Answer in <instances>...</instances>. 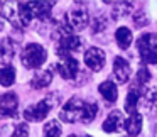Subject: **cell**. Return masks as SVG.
<instances>
[{
  "label": "cell",
  "instance_id": "4",
  "mask_svg": "<svg viewBox=\"0 0 157 137\" xmlns=\"http://www.w3.org/2000/svg\"><path fill=\"white\" fill-rule=\"evenodd\" d=\"M85 103L86 100L79 98V96H73L68 102L63 105L61 112H59V119L63 122L68 123H75V122H81L83 119V110H85Z\"/></svg>",
  "mask_w": 157,
  "mask_h": 137
},
{
  "label": "cell",
  "instance_id": "2",
  "mask_svg": "<svg viewBox=\"0 0 157 137\" xmlns=\"http://www.w3.org/2000/svg\"><path fill=\"white\" fill-rule=\"evenodd\" d=\"M46 59H48V51L44 49V46L37 44V42H29L21 51V63L27 69L41 68L46 63Z\"/></svg>",
  "mask_w": 157,
  "mask_h": 137
},
{
  "label": "cell",
  "instance_id": "19",
  "mask_svg": "<svg viewBox=\"0 0 157 137\" xmlns=\"http://www.w3.org/2000/svg\"><path fill=\"white\" fill-rule=\"evenodd\" d=\"M17 19L22 25H31V22L34 21V14H32L29 2H21L17 4Z\"/></svg>",
  "mask_w": 157,
  "mask_h": 137
},
{
  "label": "cell",
  "instance_id": "11",
  "mask_svg": "<svg viewBox=\"0 0 157 137\" xmlns=\"http://www.w3.org/2000/svg\"><path fill=\"white\" fill-rule=\"evenodd\" d=\"M59 42V48H58V53H64V54H69V53H75V51H79L83 46V39L79 37L78 34H69V36H64Z\"/></svg>",
  "mask_w": 157,
  "mask_h": 137
},
{
  "label": "cell",
  "instance_id": "26",
  "mask_svg": "<svg viewBox=\"0 0 157 137\" xmlns=\"http://www.w3.org/2000/svg\"><path fill=\"white\" fill-rule=\"evenodd\" d=\"M10 137H29V127L25 123H19L15 125L14 132H12Z\"/></svg>",
  "mask_w": 157,
  "mask_h": 137
},
{
  "label": "cell",
  "instance_id": "1",
  "mask_svg": "<svg viewBox=\"0 0 157 137\" xmlns=\"http://www.w3.org/2000/svg\"><path fill=\"white\" fill-rule=\"evenodd\" d=\"M59 98H61L59 93H51V95H48L46 98H42L41 102L25 107L24 119L27 120V122H41V120H44L46 117L49 115V112L59 105Z\"/></svg>",
  "mask_w": 157,
  "mask_h": 137
},
{
  "label": "cell",
  "instance_id": "20",
  "mask_svg": "<svg viewBox=\"0 0 157 137\" xmlns=\"http://www.w3.org/2000/svg\"><path fill=\"white\" fill-rule=\"evenodd\" d=\"M15 81V68L14 66H2L0 68V85L2 86H12Z\"/></svg>",
  "mask_w": 157,
  "mask_h": 137
},
{
  "label": "cell",
  "instance_id": "5",
  "mask_svg": "<svg viewBox=\"0 0 157 137\" xmlns=\"http://www.w3.org/2000/svg\"><path fill=\"white\" fill-rule=\"evenodd\" d=\"M59 59L56 61L54 68L64 80H75L79 73V63L76 58L71 54H64V53H58Z\"/></svg>",
  "mask_w": 157,
  "mask_h": 137
},
{
  "label": "cell",
  "instance_id": "23",
  "mask_svg": "<svg viewBox=\"0 0 157 137\" xmlns=\"http://www.w3.org/2000/svg\"><path fill=\"white\" fill-rule=\"evenodd\" d=\"M63 130L58 120H49L42 129V137H61Z\"/></svg>",
  "mask_w": 157,
  "mask_h": 137
},
{
  "label": "cell",
  "instance_id": "21",
  "mask_svg": "<svg viewBox=\"0 0 157 137\" xmlns=\"http://www.w3.org/2000/svg\"><path fill=\"white\" fill-rule=\"evenodd\" d=\"M132 10H133L132 2H115V5H113V17H115V21L122 19L125 15H128Z\"/></svg>",
  "mask_w": 157,
  "mask_h": 137
},
{
  "label": "cell",
  "instance_id": "14",
  "mask_svg": "<svg viewBox=\"0 0 157 137\" xmlns=\"http://www.w3.org/2000/svg\"><path fill=\"white\" fill-rule=\"evenodd\" d=\"M150 78H152V75H150L149 68H145V66L139 68L135 73V80H133V83H132V92H137L139 95H142L144 90L149 85Z\"/></svg>",
  "mask_w": 157,
  "mask_h": 137
},
{
  "label": "cell",
  "instance_id": "28",
  "mask_svg": "<svg viewBox=\"0 0 157 137\" xmlns=\"http://www.w3.org/2000/svg\"><path fill=\"white\" fill-rule=\"evenodd\" d=\"M140 19H145V15L140 12V14H137L135 17H133V24L137 25V27H142V25H145V24H149V21H140Z\"/></svg>",
  "mask_w": 157,
  "mask_h": 137
},
{
  "label": "cell",
  "instance_id": "24",
  "mask_svg": "<svg viewBox=\"0 0 157 137\" xmlns=\"http://www.w3.org/2000/svg\"><path fill=\"white\" fill-rule=\"evenodd\" d=\"M139 102H140V95L137 92H132L130 90L128 92V95H127V100H125V112L128 113H133V112H137V105H139Z\"/></svg>",
  "mask_w": 157,
  "mask_h": 137
},
{
  "label": "cell",
  "instance_id": "25",
  "mask_svg": "<svg viewBox=\"0 0 157 137\" xmlns=\"http://www.w3.org/2000/svg\"><path fill=\"white\" fill-rule=\"evenodd\" d=\"M140 96H144V100H145V105L149 107V108L157 107V86H147Z\"/></svg>",
  "mask_w": 157,
  "mask_h": 137
},
{
  "label": "cell",
  "instance_id": "10",
  "mask_svg": "<svg viewBox=\"0 0 157 137\" xmlns=\"http://www.w3.org/2000/svg\"><path fill=\"white\" fill-rule=\"evenodd\" d=\"M123 122H125V117L120 110H112V112L106 115L105 122H103V132L106 134H115L118 130L123 129Z\"/></svg>",
  "mask_w": 157,
  "mask_h": 137
},
{
  "label": "cell",
  "instance_id": "3",
  "mask_svg": "<svg viewBox=\"0 0 157 137\" xmlns=\"http://www.w3.org/2000/svg\"><path fill=\"white\" fill-rule=\"evenodd\" d=\"M137 51L144 63L157 65V34L145 32L137 39Z\"/></svg>",
  "mask_w": 157,
  "mask_h": 137
},
{
  "label": "cell",
  "instance_id": "8",
  "mask_svg": "<svg viewBox=\"0 0 157 137\" xmlns=\"http://www.w3.org/2000/svg\"><path fill=\"white\" fill-rule=\"evenodd\" d=\"M83 61H85V65L88 66L91 71H101L103 66H105V61H106V56L105 53H103V49L100 48H88L85 51V56H83Z\"/></svg>",
  "mask_w": 157,
  "mask_h": 137
},
{
  "label": "cell",
  "instance_id": "13",
  "mask_svg": "<svg viewBox=\"0 0 157 137\" xmlns=\"http://www.w3.org/2000/svg\"><path fill=\"white\" fill-rule=\"evenodd\" d=\"M14 56H15V42L12 41V37H4L0 41V65L10 66Z\"/></svg>",
  "mask_w": 157,
  "mask_h": 137
},
{
  "label": "cell",
  "instance_id": "9",
  "mask_svg": "<svg viewBox=\"0 0 157 137\" xmlns=\"http://www.w3.org/2000/svg\"><path fill=\"white\" fill-rule=\"evenodd\" d=\"M130 75H132L130 63L127 61L125 58H122V56H117V58L113 59V80L122 85V83L128 81Z\"/></svg>",
  "mask_w": 157,
  "mask_h": 137
},
{
  "label": "cell",
  "instance_id": "12",
  "mask_svg": "<svg viewBox=\"0 0 157 137\" xmlns=\"http://www.w3.org/2000/svg\"><path fill=\"white\" fill-rule=\"evenodd\" d=\"M142 122H144L142 113L133 112L125 119V122H123V130L127 132L128 137H137L140 134V130H142Z\"/></svg>",
  "mask_w": 157,
  "mask_h": 137
},
{
  "label": "cell",
  "instance_id": "18",
  "mask_svg": "<svg viewBox=\"0 0 157 137\" xmlns=\"http://www.w3.org/2000/svg\"><path fill=\"white\" fill-rule=\"evenodd\" d=\"M115 39H117V44H118L120 49H128L133 41V34L128 27H118L115 32Z\"/></svg>",
  "mask_w": 157,
  "mask_h": 137
},
{
  "label": "cell",
  "instance_id": "6",
  "mask_svg": "<svg viewBox=\"0 0 157 137\" xmlns=\"http://www.w3.org/2000/svg\"><path fill=\"white\" fill-rule=\"evenodd\" d=\"M66 27L69 29L71 32L75 31H83L86 25L90 24V14L85 7H78V9H73L69 10L68 14L64 15V21Z\"/></svg>",
  "mask_w": 157,
  "mask_h": 137
},
{
  "label": "cell",
  "instance_id": "30",
  "mask_svg": "<svg viewBox=\"0 0 157 137\" xmlns=\"http://www.w3.org/2000/svg\"><path fill=\"white\" fill-rule=\"evenodd\" d=\"M154 135H155V137H157V129H155V134H154Z\"/></svg>",
  "mask_w": 157,
  "mask_h": 137
},
{
  "label": "cell",
  "instance_id": "16",
  "mask_svg": "<svg viewBox=\"0 0 157 137\" xmlns=\"http://www.w3.org/2000/svg\"><path fill=\"white\" fill-rule=\"evenodd\" d=\"M52 81V69H39L32 75L31 78V86L34 90H41V88H46L49 86Z\"/></svg>",
  "mask_w": 157,
  "mask_h": 137
},
{
  "label": "cell",
  "instance_id": "32",
  "mask_svg": "<svg viewBox=\"0 0 157 137\" xmlns=\"http://www.w3.org/2000/svg\"><path fill=\"white\" fill-rule=\"evenodd\" d=\"M69 137H76V135H69Z\"/></svg>",
  "mask_w": 157,
  "mask_h": 137
},
{
  "label": "cell",
  "instance_id": "31",
  "mask_svg": "<svg viewBox=\"0 0 157 137\" xmlns=\"http://www.w3.org/2000/svg\"><path fill=\"white\" fill-rule=\"evenodd\" d=\"M81 137H91V135H81Z\"/></svg>",
  "mask_w": 157,
  "mask_h": 137
},
{
  "label": "cell",
  "instance_id": "17",
  "mask_svg": "<svg viewBox=\"0 0 157 137\" xmlns=\"http://www.w3.org/2000/svg\"><path fill=\"white\" fill-rule=\"evenodd\" d=\"M98 92L108 103H115L117 98H118V88H117V85L112 81V80H106V81L100 83Z\"/></svg>",
  "mask_w": 157,
  "mask_h": 137
},
{
  "label": "cell",
  "instance_id": "22",
  "mask_svg": "<svg viewBox=\"0 0 157 137\" xmlns=\"http://www.w3.org/2000/svg\"><path fill=\"white\" fill-rule=\"evenodd\" d=\"M96 113H98V105L95 102H86L85 103V110H83V119L81 123H90L96 119Z\"/></svg>",
  "mask_w": 157,
  "mask_h": 137
},
{
  "label": "cell",
  "instance_id": "15",
  "mask_svg": "<svg viewBox=\"0 0 157 137\" xmlns=\"http://www.w3.org/2000/svg\"><path fill=\"white\" fill-rule=\"evenodd\" d=\"M52 2H29L34 19L39 21H49L51 19V12H52Z\"/></svg>",
  "mask_w": 157,
  "mask_h": 137
},
{
  "label": "cell",
  "instance_id": "29",
  "mask_svg": "<svg viewBox=\"0 0 157 137\" xmlns=\"http://www.w3.org/2000/svg\"><path fill=\"white\" fill-rule=\"evenodd\" d=\"M4 25H5V21H4V17H2V14H0V31L4 29Z\"/></svg>",
  "mask_w": 157,
  "mask_h": 137
},
{
  "label": "cell",
  "instance_id": "7",
  "mask_svg": "<svg viewBox=\"0 0 157 137\" xmlns=\"http://www.w3.org/2000/svg\"><path fill=\"white\" fill-rule=\"evenodd\" d=\"M19 110V96L14 92L0 95V119H14Z\"/></svg>",
  "mask_w": 157,
  "mask_h": 137
},
{
  "label": "cell",
  "instance_id": "27",
  "mask_svg": "<svg viewBox=\"0 0 157 137\" xmlns=\"http://www.w3.org/2000/svg\"><path fill=\"white\" fill-rule=\"evenodd\" d=\"M105 27H106L105 17H96L95 21H93V34H100V32H103Z\"/></svg>",
  "mask_w": 157,
  "mask_h": 137
}]
</instances>
